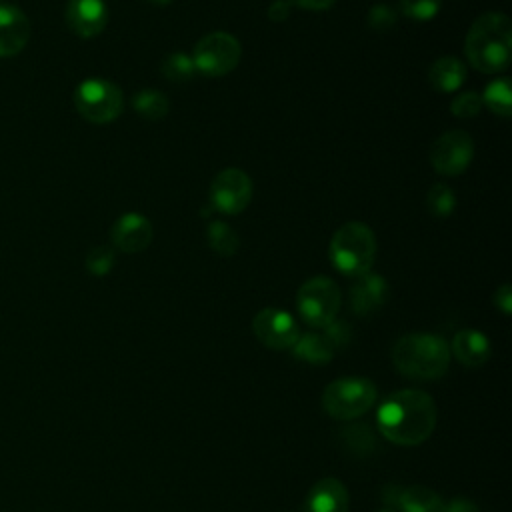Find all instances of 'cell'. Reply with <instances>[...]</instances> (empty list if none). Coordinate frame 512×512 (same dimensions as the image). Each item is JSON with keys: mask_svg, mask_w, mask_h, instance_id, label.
<instances>
[{"mask_svg": "<svg viewBox=\"0 0 512 512\" xmlns=\"http://www.w3.org/2000/svg\"><path fill=\"white\" fill-rule=\"evenodd\" d=\"M512 84L508 78H496L494 82H490L484 90L482 104L488 106L494 114L508 118L512 112Z\"/></svg>", "mask_w": 512, "mask_h": 512, "instance_id": "obj_21", "label": "cell"}, {"mask_svg": "<svg viewBox=\"0 0 512 512\" xmlns=\"http://www.w3.org/2000/svg\"><path fill=\"white\" fill-rule=\"evenodd\" d=\"M296 306L308 326L324 328L336 320L340 310V290L332 278L314 276L300 286Z\"/></svg>", "mask_w": 512, "mask_h": 512, "instance_id": "obj_7", "label": "cell"}, {"mask_svg": "<svg viewBox=\"0 0 512 512\" xmlns=\"http://www.w3.org/2000/svg\"><path fill=\"white\" fill-rule=\"evenodd\" d=\"M146 2H150V4H154V6H166V4H170L172 0H146Z\"/></svg>", "mask_w": 512, "mask_h": 512, "instance_id": "obj_35", "label": "cell"}, {"mask_svg": "<svg viewBox=\"0 0 512 512\" xmlns=\"http://www.w3.org/2000/svg\"><path fill=\"white\" fill-rule=\"evenodd\" d=\"M474 156V142L464 130H448L440 134L430 150V162L436 172L446 176L462 174Z\"/></svg>", "mask_w": 512, "mask_h": 512, "instance_id": "obj_9", "label": "cell"}, {"mask_svg": "<svg viewBox=\"0 0 512 512\" xmlns=\"http://www.w3.org/2000/svg\"><path fill=\"white\" fill-rule=\"evenodd\" d=\"M376 256V238L370 226L362 222H346L330 240V260L346 276L370 272Z\"/></svg>", "mask_w": 512, "mask_h": 512, "instance_id": "obj_4", "label": "cell"}, {"mask_svg": "<svg viewBox=\"0 0 512 512\" xmlns=\"http://www.w3.org/2000/svg\"><path fill=\"white\" fill-rule=\"evenodd\" d=\"M378 512H396V510H394V508H390V506H384V508H382V510H378Z\"/></svg>", "mask_w": 512, "mask_h": 512, "instance_id": "obj_36", "label": "cell"}, {"mask_svg": "<svg viewBox=\"0 0 512 512\" xmlns=\"http://www.w3.org/2000/svg\"><path fill=\"white\" fill-rule=\"evenodd\" d=\"M450 354H454L458 362L468 368H480L490 356V342L484 332L466 328L452 338Z\"/></svg>", "mask_w": 512, "mask_h": 512, "instance_id": "obj_18", "label": "cell"}, {"mask_svg": "<svg viewBox=\"0 0 512 512\" xmlns=\"http://www.w3.org/2000/svg\"><path fill=\"white\" fill-rule=\"evenodd\" d=\"M74 106L82 118L94 124H108L122 114V90L104 78H88L74 90Z\"/></svg>", "mask_w": 512, "mask_h": 512, "instance_id": "obj_6", "label": "cell"}, {"mask_svg": "<svg viewBox=\"0 0 512 512\" xmlns=\"http://www.w3.org/2000/svg\"><path fill=\"white\" fill-rule=\"evenodd\" d=\"M396 370L414 380H434L446 374L450 364V346L438 334H404L392 348Z\"/></svg>", "mask_w": 512, "mask_h": 512, "instance_id": "obj_3", "label": "cell"}, {"mask_svg": "<svg viewBox=\"0 0 512 512\" xmlns=\"http://www.w3.org/2000/svg\"><path fill=\"white\" fill-rule=\"evenodd\" d=\"M162 74L170 82H188L196 74V66L192 62V56L186 52H172L168 54L162 64Z\"/></svg>", "mask_w": 512, "mask_h": 512, "instance_id": "obj_23", "label": "cell"}, {"mask_svg": "<svg viewBox=\"0 0 512 512\" xmlns=\"http://www.w3.org/2000/svg\"><path fill=\"white\" fill-rule=\"evenodd\" d=\"M368 26L378 30V32H384V30H390L396 22V12L394 8H390L388 4H374L370 10H368Z\"/></svg>", "mask_w": 512, "mask_h": 512, "instance_id": "obj_29", "label": "cell"}, {"mask_svg": "<svg viewBox=\"0 0 512 512\" xmlns=\"http://www.w3.org/2000/svg\"><path fill=\"white\" fill-rule=\"evenodd\" d=\"M290 8L292 4L288 0H276L270 4V10H268V16L274 20V22H282L288 18L290 14Z\"/></svg>", "mask_w": 512, "mask_h": 512, "instance_id": "obj_33", "label": "cell"}, {"mask_svg": "<svg viewBox=\"0 0 512 512\" xmlns=\"http://www.w3.org/2000/svg\"><path fill=\"white\" fill-rule=\"evenodd\" d=\"M426 204H428L430 214H434L436 218H446V216H450L454 212L456 196H454V192H452V188L448 184L436 182L428 190Z\"/></svg>", "mask_w": 512, "mask_h": 512, "instance_id": "obj_25", "label": "cell"}, {"mask_svg": "<svg viewBox=\"0 0 512 512\" xmlns=\"http://www.w3.org/2000/svg\"><path fill=\"white\" fill-rule=\"evenodd\" d=\"M252 330L254 336L272 350H288L300 336L296 320L280 308H262L252 320Z\"/></svg>", "mask_w": 512, "mask_h": 512, "instance_id": "obj_11", "label": "cell"}, {"mask_svg": "<svg viewBox=\"0 0 512 512\" xmlns=\"http://www.w3.org/2000/svg\"><path fill=\"white\" fill-rule=\"evenodd\" d=\"M334 346L324 334L316 332H306L300 334L296 344L292 346V352L296 358L310 362V364H326L334 356Z\"/></svg>", "mask_w": 512, "mask_h": 512, "instance_id": "obj_20", "label": "cell"}, {"mask_svg": "<svg viewBox=\"0 0 512 512\" xmlns=\"http://www.w3.org/2000/svg\"><path fill=\"white\" fill-rule=\"evenodd\" d=\"M114 260H116V254L112 246H96L86 256V268L94 276H104L112 270Z\"/></svg>", "mask_w": 512, "mask_h": 512, "instance_id": "obj_26", "label": "cell"}, {"mask_svg": "<svg viewBox=\"0 0 512 512\" xmlns=\"http://www.w3.org/2000/svg\"><path fill=\"white\" fill-rule=\"evenodd\" d=\"M252 200V180L240 168H224L210 184V202L218 212L238 214Z\"/></svg>", "mask_w": 512, "mask_h": 512, "instance_id": "obj_10", "label": "cell"}, {"mask_svg": "<svg viewBox=\"0 0 512 512\" xmlns=\"http://www.w3.org/2000/svg\"><path fill=\"white\" fill-rule=\"evenodd\" d=\"M482 106H484V104H482L480 94L468 90V92L458 94V96L452 100L450 110H452V114L458 116V118H474V116L482 110Z\"/></svg>", "mask_w": 512, "mask_h": 512, "instance_id": "obj_28", "label": "cell"}, {"mask_svg": "<svg viewBox=\"0 0 512 512\" xmlns=\"http://www.w3.org/2000/svg\"><path fill=\"white\" fill-rule=\"evenodd\" d=\"M292 6H300L306 10H328L334 0H288Z\"/></svg>", "mask_w": 512, "mask_h": 512, "instance_id": "obj_34", "label": "cell"}, {"mask_svg": "<svg viewBox=\"0 0 512 512\" xmlns=\"http://www.w3.org/2000/svg\"><path fill=\"white\" fill-rule=\"evenodd\" d=\"M442 512H478V506L464 496H454L442 504Z\"/></svg>", "mask_w": 512, "mask_h": 512, "instance_id": "obj_31", "label": "cell"}, {"mask_svg": "<svg viewBox=\"0 0 512 512\" xmlns=\"http://www.w3.org/2000/svg\"><path fill=\"white\" fill-rule=\"evenodd\" d=\"M436 404L424 390L408 388L388 394L376 412L378 430L398 446H418L436 428Z\"/></svg>", "mask_w": 512, "mask_h": 512, "instance_id": "obj_1", "label": "cell"}, {"mask_svg": "<svg viewBox=\"0 0 512 512\" xmlns=\"http://www.w3.org/2000/svg\"><path fill=\"white\" fill-rule=\"evenodd\" d=\"M442 0H400V10L412 20H430L438 14Z\"/></svg>", "mask_w": 512, "mask_h": 512, "instance_id": "obj_27", "label": "cell"}, {"mask_svg": "<svg viewBox=\"0 0 512 512\" xmlns=\"http://www.w3.org/2000/svg\"><path fill=\"white\" fill-rule=\"evenodd\" d=\"M108 22L104 0H68L66 24L80 38L98 36Z\"/></svg>", "mask_w": 512, "mask_h": 512, "instance_id": "obj_12", "label": "cell"}, {"mask_svg": "<svg viewBox=\"0 0 512 512\" xmlns=\"http://www.w3.org/2000/svg\"><path fill=\"white\" fill-rule=\"evenodd\" d=\"M376 396V384L368 378H338L324 388L322 408L330 418L352 420L368 412Z\"/></svg>", "mask_w": 512, "mask_h": 512, "instance_id": "obj_5", "label": "cell"}, {"mask_svg": "<svg viewBox=\"0 0 512 512\" xmlns=\"http://www.w3.org/2000/svg\"><path fill=\"white\" fill-rule=\"evenodd\" d=\"M384 500L396 512H442L444 500L426 486H388Z\"/></svg>", "mask_w": 512, "mask_h": 512, "instance_id": "obj_16", "label": "cell"}, {"mask_svg": "<svg viewBox=\"0 0 512 512\" xmlns=\"http://www.w3.org/2000/svg\"><path fill=\"white\" fill-rule=\"evenodd\" d=\"M242 56L240 42L228 32H210L202 36L192 52L196 72L206 76H224L232 72Z\"/></svg>", "mask_w": 512, "mask_h": 512, "instance_id": "obj_8", "label": "cell"}, {"mask_svg": "<svg viewBox=\"0 0 512 512\" xmlns=\"http://www.w3.org/2000/svg\"><path fill=\"white\" fill-rule=\"evenodd\" d=\"M324 336L330 340L334 348H338L350 340V328L346 322L332 320L328 326H324Z\"/></svg>", "mask_w": 512, "mask_h": 512, "instance_id": "obj_30", "label": "cell"}, {"mask_svg": "<svg viewBox=\"0 0 512 512\" xmlns=\"http://www.w3.org/2000/svg\"><path fill=\"white\" fill-rule=\"evenodd\" d=\"M468 62L486 74L500 72L510 62L512 24L506 14L486 12L478 16L464 40Z\"/></svg>", "mask_w": 512, "mask_h": 512, "instance_id": "obj_2", "label": "cell"}, {"mask_svg": "<svg viewBox=\"0 0 512 512\" xmlns=\"http://www.w3.org/2000/svg\"><path fill=\"white\" fill-rule=\"evenodd\" d=\"M494 304H496L504 314H510V312H512V288H510V284H502V286L494 292Z\"/></svg>", "mask_w": 512, "mask_h": 512, "instance_id": "obj_32", "label": "cell"}, {"mask_svg": "<svg viewBox=\"0 0 512 512\" xmlns=\"http://www.w3.org/2000/svg\"><path fill=\"white\" fill-rule=\"evenodd\" d=\"M390 288L386 278L374 272H364L356 276L354 284L350 286V308L358 316H368L380 310L388 300Z\"/></svg>", "mask_w": 512, "mask_h": 512, "instance_id": "obj_14", "label": "cell"}, {"mask_svg": "<svg viewBox=\"0 0 512 512\" xmlns=\"http://www.w3.org/2000/svg\"><path fill=\"white\" fill-rule=\"evenodd\" d=\"M208 244L216 254L230 256L238 248V236L226 222L212 220L208 226Z\"/></svg>", "mask_w": 512, "mask_h": 512, "instance_id": "obj_24", "label": "cell"}, {"mask_svg": "<svg viewBox=\"0 0 512 512\" xmlns=\"http://www.w3.org/2000/svg\"><path fill=\"white\" fill-rule=\"evenodd\" d=\"M30 38V20L14 4H0V58H12L24 50Z\"/></svg>", "mask_w": 512, "mask_h": 512, "instance_id": "obj_15", "label": "cell"}, {"mask_svg": "<svg viewBox=\"0 0 512 512\" xmlns=\"http://www.w3.org/2000/svg\"><path fill=\"white\" fill-rule=\"evenodd\" d=\"M132 106L146 120H162L170 108L168 98L162 92L152 88H144L136 92V96L132 98Z\"/></svg>", "mask_w": 512, "mask_h": 512, "instance_id": "obj_22", "label": "cell"}, {"mask_svg": "<svg viewBox=\"0 0 512 512\" xmlns=\"http://www.w3.org/2000/svg\"><path fill=\"white\" fill-rule=\"evenodd\" d=\"M348 490L338 478H320L304 498V512H348Z\"/></svg>", "mask_w": 512, "mask_h": 512, "instance_id": "obj_17", "label": "cell"}, {"mask_svg": "<svg viewBox=\"0 0 512 512\" xmlns=\"http://www.w3.org/2000/svg\"><path fill=\"white\" fill-rule=\"evenodd\" d=\"M110 238L122 252H140L152 242V224L138 212H126L112 224Z\"/></svg>", "mask_w": 512, "mask_h": 512, "instance_id": "obj_13", "label": "cell"}, {"mask_svg": "<svg viewBox=\"0 0 512 512\" xmlns=\"http://www.w3.org/2000/svg\"><path fill=\"white\" fill-rule=\"evenodd\" d=\"M428 80L438 92H452L466 80V66L456 56H440L432 66Z\"/></svg>", "mask_w": 512, "mask_h": 512, "instance_id": "obj_19", "label": "cell"}]
</instances>
